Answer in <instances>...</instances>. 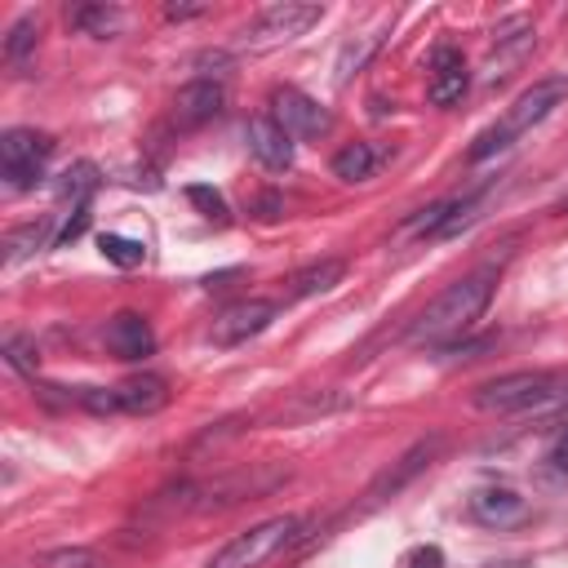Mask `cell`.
Masks as SVG:
<instances>
[{"mask_svg": "<svg viewBox=\"0 0 568 568\" xmlns=\"http://www.w3.org/2000/svg\"><path fill=\"white\" fill-rule=\"evenodd\" d=\"M493 288H497V271L493 266H479L470 275H462L457 284H448L408 328V342L413 346H453L462 333L475 328V320L488 311L493 302Z\"/></svg>", "mask_w": 568, "mask_h": 568, "instance_id": "cell-1", "label": "cell"}, {"mask_svg": "<svg viewBox=\"0 0 568 568\" xmlns=\"http://www.w3.org/2000/svg\"><path fill=\"white\" fill-rule=\"evenodd\" d=\"M568 98V80H537L532 89H524L515 102H510V111L497 120V124H488L479 138H475V146H470V160L479 164V160H488V155H497V151H506V146H515V138H524L532 124H541L559 102Z\"/></svg>", "mask_w": 568, "mask_h": 568, "instance_id": "cell-2", "label": "cell"}, {"mask_svg": "<svg viewBox=\"0 0 568 568\" xmlns=\"http://www.w3.org/2000/svg\"><path fill=\"white\" fill-rule=\"evenodd\" d=\"M564 395V382L546 368H519V373H501L484 386H475V408L479 413H528V408H546Z\"/></svg>", "mask_w": 568, "mask_h": 568, "instance_id": "cell-3", "label": "cell"}, {"mask_svg": "<svg viewBox=\"0 0 568 568\" xmlns=\"http://www.w3.org/2000/svg\"><path fill=\"white\" fill-rule=\"evenodd\" d=\"M320 18H324V9L311 4V0H280V4H266V9L244 27V40H240V44H244L248 53H266V49H275V44H288V40L306 36Z\"/></svg>", "mask_w": 568, "mask_h": 568, "instance_id": "cell-4", "label": "cell"}, {"mask_svg": "<svg viewBox=\"0 0 568 568\" xmlns=\"http://www.w3.org/2000/svg\"><path fill=\"white\" fill-rule=\"evenodd\" d=\"M293 532H297V519H293V515L262 519V524H253L248 532H235V537L209 559V568H257V564H266L275 550H284V546L293 541Z\"/></svg>", "mask_w": 568, "mask_h": 568, "instance_id": "cell-5", "label": "cell"}, {"mask_svg": "<svg viewBox=\"0 0 568 568\" xmlns=\"http://www.w3.org/2000/svg\"><path fill=\"white\" fill-rule=\"evenodd\" d=\"M53 155V138L40 129H9L0 138V173L9 191H31L44 173V160Z\"/></svg>", "mask_w": 568, "mask_h": 568, "instance_id": "cell-6", "label": "cell"}, {"mask_svg": "<svg viewBox=\"0 0 568 568\" xmlns=\"http://www.w3.org/2000/svg\"><path fill=\"white\" fill-rule=\"evenodd\" d=\"M271 320H275V302H266V297L231 302L222 315H213L209 342H213V346H240V342L257 337L262 328H271Z\"/></svg>", "mask_w": 568, "mask_h": 568, "instance_id": "cell-7", "label": "cell"}, {"mask_svg": "<svg viewBox=\"0 0 568 568\" xmlns=\"http://www.w3.org/2000/svg\"><path fill=\"white\" fill-rule=\"evenodd\" d=\"M271 115L280 120V129L288 138H324L333 129V115L315 98H306L302 89H275L271 93Z\"/></svg>", "mask_w": 568, "mask_h": 568, "instance_id": "cell-8", "label": "cell"}, {"mask_svg": "<svg viewBox=\"0 0 568 568\" xmlns=\"http://www.w3.org/2000/svg\"><path fill=\"white\" fill-rule=\"evenodd\" d=\"M466 89H470V67H466L462 49L435 44L430 67H426V98H430L435 106H453V102L466 98Z\"/></svg>", "mask_w": 568, "mask_h": 568, "instance_id": "cell-9", "label": "cell"}, {"mask_svg": "<svg viewBox=\"0 0 568 568\" xmlns=\"http://www.w3.org/2000/svg\"><path fill=\"white\" fill-rule=\"evenodd\" d=\"M222 106H226V89H222L217 80L200 75V80H191V84L178 89V98H173V124H178V129H200V124H209Z\"/></svg>", "mask_w": 568, "mask_h": 568, "instance_id": "cell-10", "label": "cell"}, {"mask_svg": "<svg viewBox=\"0 0 568 568\" xmlns=\"http://www.w3.org/2000/svg\"><path fill=\"white\" fill-rule=\"evenodd\" d=\"M102 342H106V351H111L115 359H124V364L155 355V333H151V324H146L138 311H120V315H111Z\"/></svg>", "mask_w": 568, "mask_h": 568, "instance_id": "cell-11", "label": "cell"}, {"mask_svg": "<svg viewBox=\"0 0 568 568\" xmlns=\"http://www.w3.org/2000/svg\"><path fill=\"white\" fill-rule=\"evenodd\" d=\"M528 515V501L515 493V488H479L470 493V519H479L484 528H510Z\"/></svg>", "mask_w": 568, "mask_h": 568, "instance_id": "cell-12", "label": "cell"}, {"mask_svg": "<svg viewBox=\"0 0 568 568\" xmlns=\"http://www.w3.org/2000/svg\"><path fill=\"white\" fill-rule=\"evenodd\" d=\"M244 138H248V151H253L266 169H288V164H293V138L280 129L275 115H253L248 129H244Z\"/></svg>", "mask_w": 568, "mask_h": 568, "instance_id": "cell-13", "label": "cell"}, {"mask_svg": "<svg viewBox=\"0 0 568 568\" xmlns=\"http://www.w3.org/2000/svg\"><path fill=\"white\" fill-rule=\"evenodd\" d=\"M115 399H120V413L146 417V413H160L169 404V386L155 373H138V377H129V382L115 386Z\"/></svg>", "mask_w": 568, "mask_h": 568, "instance_id": "cell-14", "label": "cell"}, {"mask_svg": "<svg viewBox=\"0 0 568 568\" xmlns=\"http://www.w3.org/2000/svg\"><path fill=\"white\" fill-rule=\"evenodd\" d=\"M435 453H439V435H430V439H417V444H413V448L399 457V466H395V470H386V475H382V479L368 488V497H386V493H399V488H404V484H408L417 470H426V466H430V457H435Z\"/></svg>", "mask_w": 568, "mask_h": 568, "instance_id": "cell-15", "label": "cell"}, {"mask_svg": "<svg viewBox=\"0 0 568 568\" xmlns=\"http://www.w3.org/2000/svg\"><path fill=\"white\" fill-rule=\"evenodd\" d=\"M342 275H346V262H342V257L306 262L302 271L288 275V297H320V293H328L333 284H342Z\"/></svg>", "mask_w": 568, "mask_h": 568, "instance_id": "cell-16", "label": "cell"}, {"mask_svg": "<svg viewBox=\"0 0 568 568\" xmlns=\"http://www.w3.org/2000/svg\"><path fill=\"white\" fill-rule=\"evenodd\" d=\"M49 235H53V217H40V222H22V226H13V231L4 235V266H18L27 253L44 248V244H49ZM53 240H58V235H53Z\"/></svg>", "mask_w": 568, "mask_h": 568, "instance_id": "cell-17", "label": "cell"}, {"mask_svg": "<svg viewBox=\"0 0 568 568\" xmlns=\"http://www.w3.org/2000/svg\"><path fill=\"white\" fill-rule=\"evenodd\" d=\"M377 160H382V151H377L373 142H346V146L333 155V173H337L342 182H364V178H373Z\"/></svg>", "mask_w": 568, "mask_h": 568, "instance_id": "cell-18", "label": "cell"}, {"mask_svg": "<svg viewBox=\"0 0 568 568\" xmlns=\"http://www.w3.org/2000/svg\"><path fill=\"white\" fill-rule=\"evenodd\" d=\"M93 191H98V164H89V160L71 164V169L58 178V200L71 204V209H89V195H93Z\"/></svg>", "mask_w": 568, "mask_h": 568, "instance_id": "cell-19", "label": "cell"}, {"mask_svg": "<svg viewBox=\"0 0 568 568\" xmlns=\"http://www.w3.org/2000/svg\"><path fill=\"white\" fill-rule=\"evenodd\" d=\"M67 18H71V27H80L84 36H102V40L124 27V13H120L115 4H75Z\"/></svg>", "mask_w": 568, "mask_h": 568, "instance_id": "cell-20", "label": "cell"}, {"mask_svg": "<svg viewBox=\"0 0 568 568\" xmlns=\"http://www.w3.org/2000/svg\"><path fill=\"white\" fill-rule=\"evenodd\" d=\"M98 244H102V257H106V262H115V266H124V271L146 262V248H142L138 240H129V235H115V231H106Z\"/></svg>", "mask_w": 568, "mask_h": 568, "instance_id": "cell-21", "label": "cell"}, {"mask_svg": "<svg viewBox=\"0 0 568 568\" xmlns=\"http://www.w3.org/2000/svg\"><path fill=\"white\" fill-rule=\"evenodd\" d=\"M4 359H9V368H18V373H36V364H40L36 342L22 337V333H9V337H4Z\"/></svg>", "mask_w": 568, "mask_h": 568, "instance_id": "cell-22", "label": "cell"}, {"mask_svg": "<svg viewBox=\"0 0 568 568\" xmlns=\"http://www.w3.org/2000/svg\"><path fill=\"white\" fill-rule=\"evenodd\" d=\"M36 36H40L36 18H22V22H13L9 40H4V58H9V62H22V58H27V49L36 44Z\"/></svg>", "mask_w": 568, "mask_h": 568, "instance_id": "cell-23", "label": "cell"}, {"mask_svg": "<svg viewBox=\"0 0 568 568\" xmlns=\"http://www.w3.org/2000/svg\"><path fill=\"white\" fill-rule=\"evenodd\" d=\"M186 200H191L204 217L226 222V200H222V191H213V186H186Z\"/></svg>", "mask_w": 568, "mask_h": 568, "instance_id": "cell-24", "label": "cell"}, {"mask_svg": "<svg viewBox=\"0 0 568 568\" xmlns=\"http://www.w3.org/2000/svg\"><path fill=\"white\" fill-rule=\"evenodd\" d=\"M44 568H102V559H98V550L71 546V550H53V555H44Z\"/></svg>", "mask_w": 568, "mask_h": 568, "instance_id": "cell-25", "label": "cell"}, {"mask_svg": "<svg viewBox=\"0 0 568 568\" xmlns=\"http://www.w3.org/2000/svg\"><path fill=\"white\" fill-rule=\"evenodd\" d=\"M408 568H444L439 546H417V550H408Z\"/></svg>", "mask_w": 568, "mask_h": 568, "instance_id": "cell-26", "label": "cell"}, {"mask_svg": "<svg viewBox=\"0 0 568 568\" xmlns=\"http://www.w3.org/2000/svg\"><path fill=\"white\" fill-rule=\"evenodd\" d=\"M550 466L568 475V426H564V430H559V439L550 444Z\"/></svg>", "mask_w": 568, "mask_h": 568, "instance_id": "cell-27", "label": "cell"}, {"mask_svg": "<svg viewBox=\"0 0 568 568\" xmlns=\"http://www.w3.org/2000/svg\"><path fill=\"white\" fill-rule=\"evenodd\" d=\"M209 4H164V18L169 22H186V18H200Z\"/></svg>", "mask_w": 568, "mask_h": 568, "instance_id": "cell-28", "label": "cell"}]
</instances>
